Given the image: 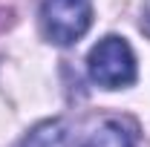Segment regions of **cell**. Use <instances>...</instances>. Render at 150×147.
Wrapping results in <instances>:
<instances>
[{
  "label": "cell",
  "mask_w": 150,
  "mask_h": 147,
  "mask_svg": "<svg viewBox=\"0 0 150 147\" xmlns=\"http://www.w3.org/2000/svg\"><path fill=\"white\" fill-rule=\"evenodd\" d=\"M69 141V127L64 118H46L23 136L18 147H67Z\"/></svg>",
  "instance_id": "4"
},
{
  "label": "cell",
  "mask_w": 150,
  "mask_h": 147,
  "mask_svg": "<svg viewBox=\"0 0 150 147\" xmlns=\"http://www.w3.org/2000/svg\"><path fill=\"white\" fill-rule=\"evenodd\" d=\"M81 147H136V136L133 130L118 121V118H107L84 139Z\"/></svg>",
  "instance_id": "3"
},
{
  "label": "cell",
  "mask_w": 150,
  "mask_h": 147,
  "mask_svg": "<svg viewBox=\"0 0 150 147\" xmlns=\"http://www.w3.org/2000/svg\"><path fill=\"white\" fill-rule=\"evenodd\" d=\"M87 72L104 90H124L136 81V52L118 35L101 37L87 55Z\"/></svg>",
  "instance_id": "1"
},
{
  "label": "cell",
  "mask_w": 150,
  "mask_h": 147,
  "mask_svg": "<svg viewBox=\"0 0 150 147\" xmlns=\"http://www.w3.org/2000/svg\"><path fill=\"white\" fill-rule=\"evenodd\" d=\"M43 35L58 46H72L93 26V0H40Z\"/></svg>",
  "instance_id": "2"
},
{
  "label": "cell",
  "mask_w": 150,
  "mask_h": 147,
  "mask_svg": "<svg viewBox=\"0 0 150 147\" xmlns=\"http://www.w3.org/2000/svg\"><path fill=\"white\" fill-rule=\"evenodd\" d=\"M142 32L150 37V0H142Z\"/></svg>",
  "instance_id": "5"
}]
</instances>
